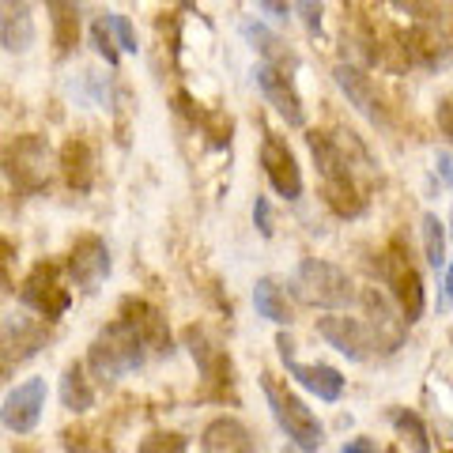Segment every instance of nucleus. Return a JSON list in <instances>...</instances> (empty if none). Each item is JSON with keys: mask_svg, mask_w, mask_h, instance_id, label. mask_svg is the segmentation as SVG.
I'll return each instance as SVG.
<instances>
[{"mask_svg": "<svg viewBox=\"0 0 453 453\" xmlns=\"http://www.w3.org/2000/svg\"><path fill=\"white\" fill-rule=\"evenodd\" d=\"M68 276L80 291H98L110 276V246L98 234H80L68 250Z\"/></svg>", "mask_w": 453, "mask_h": 453, "instance_id": "obj_12", "label": "nucleus"}, {"mask_svg": "<svg viewBox=\"0 0 453 453\" xmlns=\"http://www.w3.org/2000/svg\"><path fill=\"white\" fill-rule=\"evenodd\" d=\"M434 121H438V129H442L446 140H453V91L438 98V106H434Z\"/></svg>", "mask_w": 453, "mask_h": 453, "instance_id": "obj_34", "label": "nucleus"}, {"mask_svg": "<svg viewBox=\"0 0 453 453\" xmlns=\"http://www.w3.org/2000/svg\"><path fill=\"white\" fill-rule=\"evenodd\" d=\"M242 38L250 42L253 50H257V57L261 61H268V65H276V68H299V57H295V50H288V42H283L280 35H273L265 23H253V19H246L242 23Z\"/></svg>", "mask_w": 453, "mask_h": 453, "instance_id": "obj_21", "label": "nucleus"}, {"mask_svg": "<svg viewBox=\"0 0 453 453\" xmlns=\"http://www.w3.org/2000/svg\"><path fill=\"white\" fill-rule=\"evenodd\" d=\"M340 453H378V442H371V438H351V442L340 446Z\"/></svg>", "mask_w": 453, "mask_h": 453, "instance_id": "obj_38", "label": "nucleus"}, {"mask_svg": "<svg viewBox=\"0 0 453 453\" xmlns=\"http://www.w3.org/2000/svg\"><path fill=\"white\" fill-rule=\"evenodd\" d=\"M121 314L136 325L140 336L148 340V348L155 351V356H170V351H174V340H170V325H166V318H163L151 303H144V299H125V303H121Z\"/></svg>", "mask_w": 453, "mask_h": 453, "instance_id": "obj_18", "label": "nucleus"}, {"mask_svg": "<svg viewBox=\"0 0 453 453\" xmlns=\"http://www.w3.org/2000/svg\"><path fill=\"white\" fill-rule=\"evenodd\" d=\"M374 276L381 280V288H389V299L404 314V321L416 325L423 318V310H427V291H423L419 268L412 265V257H408V250L401 242H389L378 253Z\"/></svg>", "mask_w": 453, "mask_h": 453, "instance_id": "obj_3", "label": "nucleus"}, {"mask_svg": "<svg viewBox=\"0 0 453 453\" xmlns=\"http://www.w3.org/2000/svg\"><path fill=\"white\" fill-rule=\"evenodd\" d=\"M291 288L299 295V303L321 306V310H344L356 303V288H351L348 273L321 257H303L291 276Z\"/></svg>", "mask_w": 453, "mask_h": 453, "instance_id": "obj_5", "label": "nucleus"}, {"mask_svg": "<svg viewBox=\"0 0 453 453\" xmlns=\"http://www.w3.org/2000/svg\"><path fill=\"white\" fill-rule=\"evenodd\" d=\"M434 178H438V189L453 186V155H449V151H438V159H434Z\"/></svg>", "mask_w": 453, "mask_h": 453, "instance_id": "obj_35", "label": "nucleus"}, {"mask_svg": "<svg viewBox=\"0 0 453 453\" xmlns=\"http://www.w3.org/2000/svg\"><path fill=\"white\" fill-rule=\"evenodd\" d=\"M453 306V261L446 265V276H442V291H438V314H446Z\"/></svg>", "mask_w": 453, "mask_h": 453, "instance_id": "obj_37", "label": "nucleus"}, {"mask_svg": "<svg viewBox=\"0 0 453 453\" xmlns=\"http://www.w3.org/2000/svg\"><path fill=\"white\" fill-rule=\"evenodd\" d=\"M261 393H265V401H268V412H273L276 427L291 438V446H299L306 453H314V449L325 446L321 419L303 404V396H295L288 386H280L273 374H261Z\"/></svg>", "mask_w": 453, "mask_h": 453, "instance_id": "obj_4", "label": "nucleus"}, {"mask_svg": "<svg viewBox=\"0 0 453 453\" xmlns=\"http://www.w3.org/2000/svg\"><path fill=\"white\" fill-rule=\"evenodd\" d=\"M419 238H423V257L434 268H446V231H442V219L434 211H423L419 216Z\"/></svg>", "mask_w": 453, "mask_h": 453, "instance_id": "obj_26", "label": "nucleus"}, {"mask_svg": "<svg viewBox=\"0 0 453 453\" xmlns=\"http://www.w3.org/2000/svg\"><path fill=\"white\" fill-rule=\"evenodd\" d=\"M261 170H265L268 186H273L283 201H299L303 196V170H299V159H295V151L288 148V140L283 136L265 133V140H261Z\"/></svg>", "mask_w": 453, "mask_h": 453, "instance_id": "obj_10", "label": "nucleus"}, {"mask_svg": "<svg viewBox=\"0 0 453 453\" xmlns=\"http://www.w3.org/2000/svg\"><path fill=\"white\" fill-rule=\"evenodd\" d=\"M46 378H27L16 389L4 393V408H0V419H4V431L12 434H31L38 427L42 412H46Z\"/></svg>", "mask_w": 453, "mask_h": 453, "instance_id": "obj_11", "label": "nucleus"}, {"mask_svg": "<svg viewBox=\"0 0 453 453\" xmlns=\"http://www.w3.org/2000/svg\"><path fill=\"white\" fill-rule=\"evenodd\" d=\"M253 446L257 442H253V434L246 431V423L234 416H216L201 431V449H208V453H250Z\"/></svg>", "mask_w": 453, "mask_h": 453, "instance_id": "obj_19", "label": "nucleus"}, {"mask_svg": "<svg viewBox=\"0 0 453 453\" xmlns=\"http://www.w3.org/2000/svg\"><path fill=\"white\" fill-rule=\"evenodd\" d=\"M4 166H8L12 186H16L19 193H27V196H35V193H42L50 186V144L35 133L16 136L8 144Z\"/></svg>", "mask_w": 453, "mask_h": 453, "instance_id": "obj_6", "label": "nucleus"}, {"mask_svg": "<svg viewBox=\"0 0 453 453\" xmlns=\"http://www.w3.org/2000/svg\"><path fill=\"white\" fill-rule=\"evenodd\" d=\"M46 344V318H23V314H4V374L12 363L31 359L35 351Z\"/></svg>", "mask_w": 453, "mask_h": 453, "instance_id": "obj_16", "label": "nucleus"}, {"mask_svg": "<svg viewBox=\"0 0 453 453\" xmlns=\"http://www.w3.org/2000/svg\"><path fill=\"white\" fill-rule=\"evenodd\" d=\"M359 303H363V314H366V321H371V329H374V336H378V348L386 351H396L404 344V314H396V310L389 306V299L381 295L378 288H366L363 295H359Z\"/></svg>", "mask_w": 453, "mask_h": 453, "instance_id": "obj_14", "label": "nucleus"}, {"mask_svg": "<svg viewBox=\"0 0 453 453\" xmlns=\"http://www.w3.org/2000/svg\"><path fill=\"white\" fill-rule=\"evenodd\" d=\"M0 42L8 53H27L35 46V19L23 0H0Z\"/></svg>", "mask_w": 453, "mask_h": 453, "instance_id": "obj_20", "label": "nucleus"}, {"mask_svg": "<svg viewBox=\"0 0 453 453\" xmlns=\"http://www.w3.org/2000/svg\"><path fill=\"white\" fill-rule=\"evenodd\" d=\"M306 144L314 151V163H318V174H321V193H325V204H329L340 219H356L363 216L366 208V196L356 186V174H351V159L348 151L336 144L329 133H306Z\"/></svg>", "mask_w": 453, "mask_h": 453, "instance_id": "obj_2", "label": "nucleus"}, {"mask_svg": "<svg viewBox=\"0 0 453 453\" xmlns=\"http://www.w3.org/2000/svg\"><path fill=\"white\" fill-rule=\"evenodd\" d=\"M257 8L273 23H288V0H257Z\"/></svg>", "mask_w": 453, "mask_h": 453, "instance_id": "obj_36", "label": "nucleus"}, {"mask_svg": "<svg viewBox=\"0 0 453 453\" xmlns=\"http://www.w3.org/2000/svg\"><path fill=\"white\" fill-rule=\"evenodd\" d=\"M283 366H288V374L295 378V386L314 393L318 401H325V404H336L340 396H344V374H340L336 366H329V363H299L295 356H288Z\"/></svg>", "mask_w": 453, "mask_h": 453, "instance_id": "obj_17", "label": "nucleus"}, {"mask_svg": "<svg viewBox=\"0 0 453 453\" xmlns=\"http://www.w3.org/2000/svg\"><path fill=\"white\" fill-rule=\"evenodd\" d=\"M396 8H404L412 19H419V23H438L442 19V8L434 4V0H393Z\"/></svg>", "mask_w": 453, "mask_h": 453, "instance_id": "obj_29", "label": "nucleus"}, {"mask_svg": "<svg viewBox=\"0 0 453 453\" xmlns=\"http://www.w3.org/2000/svg\"><path fill=\"white\" fill-rule=\"evenodd\" d=\"M318 336L325 340L329 348H336L340 356H344L348 363H366L371 356H378V336L371 329V321L363 318H348V314H325L318 318Z\"/></svg>", "mask_w": 453, "mask_h": 453, "instance_id": "obj_8", "label": "nucleus"}, {"mask_svg": "<svg viewBox=\"0 0 453 453\" xmlns=\"http://www.w3.org/2000/svg\"><path fill=\"white\" fill-rule=\"evenodd\" d=\"M449 234H453V216H449Z\"/></svg>", "mask_w": 453, "mask_h": 453, "instance_id": "obj_39", "label": "nucleus"}, {"mask_svg": "<svg viewBox=\"0 0 453 453\" xmlns=\"http://www.w3.org/2000/svg\"><path fill=\"white\" fill-rule=\"evenodd\" d=\"M110 27H113V35H118V46L125 50V53H136L140 50V42H136V31H133V23L121 16V12H110Z\"/></svg>", "mask_w": 453, "mask_h": 453, "instance_id": "obj_30", "label": "nucleus"}, {"mask_svg": "<svg viewBox=\"0 0 453 453\" xmlns=\"http://www.w3.org/2000/svg\"><path fill=\"white\" fill-rule=\"evenodd\" d=\"M253 306H257V314L265 321H273V325H291L295 321L288 295H283L280 283L268 280V276H261L257 283H253Z\"/></svg>", "mask_w": 453, "mask_h": 453, "instance_id": "obj_25", "label": "nucleus"}, {"mask_svg": "<svg viewBox=\"0 0 453 453\" xmlns=\"http://www.w3.org/2000/svg\"><path fill=\"white\" fill-rule=\"evenodd\" d=\"M61 404L68 412H91L95 408V386L88 378V366L83 363H68L61 374Z\"/></svg>", "mask_w": 453, "mask_h": 453, "instance_id": "obj_24", "label": "nucleus"}, {"mask_svg": "<svg viewBox=\"0 0 453 453\" xmlns=\"http://www.w3.org/2000/svg\"><path fill=\"white\" fill-rule=\"evenodd\" d=\"M449 340H453V329H449Z\"/></svg>", "mask_w": 453, "mask_h": 453, "instance_id": "obj_40", "label": "nucleus"}, {"mask_svg": "<svg viewBox=\"0 0 453 453\" xmlns=\"http://www.w3.org/2000/svg\"><path fill=\"white\" fill-rule=\"evenodd\" d=\"M295 8H299V19L310 35H321V16H325V4L321 0H295Z\"/></svg>", "mask_w": 453, "mask_h": 453, "instance_id": "obj_31", "label": "nucleus"}, {"mask_svg": "<svg viewBox=\"0 0 453 453\" xmlns=\"http://www.w3.org/2000/svg\"><path fill=\"white\" fill-rule=\"evenodd\" d=\"M181 340H186V348H189V356H193V363L201 366V378H204V389L208 393H226L231 389V378H234V371H231V359H226V351L211 340L204 329H196V325H189L186 333H181Z\"/></svg>", "mask_w": 453, "mask_h": 453, "instance_id": "obj_13", "label": "nucleus"}, {"mask_svg": "<svg viewBox=\"0 0 453 453\" xmlns=\"http://www.w3.org/2000/svg\"><path fill=\"white\" fill-rule=\"evenodd\" d=\"M333 80H336V88L344 91L348 106H356L371 125H386V106H381L374 83H371V76H366L363 68H356V65H336L333 68Z\"/></svg>", "mask_w": 453, "mask_h": 453, "instance_id": "obj_15", "label": "nucleus"}, {"mask_svg": "<svg viewBox=\"0 0 453 453\" xmlns=\"http://www.w3.org/2000/svg\"><path fill=\"white\" fill-rule=\"evenodd\" d=\"M389 423H393V431L401 434L404 442H412V449H419V453L431 449L427 423H423L416 412H408V408H389Z\"/></svg>", "mask_w": 453, "mask_h": 453, "instance_id": "obj_27", "label": "nucleus"}, {"mask_svg": "<svg viewBox=\"0 0 453 453\" xmlns=\"http://www.w3.org/2000/svg\"><path fill=\"white\" fill-rule=\"evenodd\" d=\"M113 27H110V19H98L95 27H91V42H95V53L103 57V61L110 65V68H118V61H121V46H113Z\"/></svg>", "mask_w": 453, "mask_h": 453, "instance_id": "obj_28", "label": "nucleus"}, {"mask_svg": "<svg viewBox=\"0 0 453 453\" xmlns=\"http://www.w3.org/2000/svg\"><path fill=\"white\" fill-rule=\"evenodd\" d=\"M50 27H53V46L57 53H73L80 46V8L76 0H46Z\"/></svg>", "mask_w": 453, "mask_h": 453, "instance_id": "obj_23", "label": "nucleus"}, {"mask_svg": "<svg viewBox=\"0 0 453 453\" xmlns=\"http://www.w3.org/2000/svg\"><path fill=\"white\" fill-rule=\"evenodd\" d=\"M250 76H253V83H257V91L265 95V103L273 106L280 118L291 125V129H303V125H306V110H303V98H299V91H295V83L288 76V68L257 61Z\"/></svg>", "mask_w": 453, "mask_h": 453, "instance_id": "obj_9", "label": "nucleus"}, {"mask_svg": "<svg viewBox=\"0 0 453 453\" xmlns=\"http://www.w3.org/2000/svg\"><path fill=\"white\" fill-rule=\"evenodd\" d=\"M189 442L181 434H151V438H144V442H140V449L144 453H155V449H174V453H181L186 449Z\"/></svg>", "mask_w": 453, "mask_h": 453, "instance_id": "obj_33", "label": "nucleus"}, {"mask_svg": "<svg viewBox=\"0 0 453 453\" xmlns=\"http://www.w3.org/2000/svg\"><path fill=\"white\" fill-rule=\"evenodd\" d=\"M148 340L140 336L136 325L118 314L110 325H103L98 329V336L91 340V348H88V366H91V374L95 378H103V381H121V378H129L136 374L140 366H144L148 359Z\"/></svg>", "mask_w": 453, "mask_h": 453, "instance_id": "obj_1", "label": "nucleus"}, {"mask_svg": "<svg viewBox=\"0 0 453 453\" xmlns=\"http://www.w3.org/2000/svg\"><path fill=\"white\" fill-rule=\"evenodd\" d=\"M19 303H23L27 310H35L38 318L57 321V318L68 314V306H73V291L65 288L61 268L50 265V261H38L31 273H27V280H23Z\"/></svg>", "mask_w": 453, "mask_h": 453, "instance_id": "obj_7", "label": "nucleus"}, {"mask_svg": "<svg viewBox=\"0 0 453 453\" xmlns=\"http://www.w3.org/2000/svg\"><path fill=\"white\" fill-rule=\"evenodd\" d=\"M253 226H257V234L261 238H273V204H268V196H257L253 201Z\"/></svg>", "mask_w": 453, "mask_h": 453, "instance_id": "obj_32", "label": "nucleus"}, {"mask_svg": "<svg viewBox=\"0 0 453 453\" xmlns=\"http://www.w3.org/2000/svg\"><path fill=\"white\" fill-rule=\"evenodd\" d=\"M57 166H61L68 189L88 193L95 186V151L83 144V140H68V144L61 148V159H57Z\"/></svg>", "mask_w": 453, "mask_h": 453, "instance_id": "obj_22", "label": "nucleus"}]
</instances>
